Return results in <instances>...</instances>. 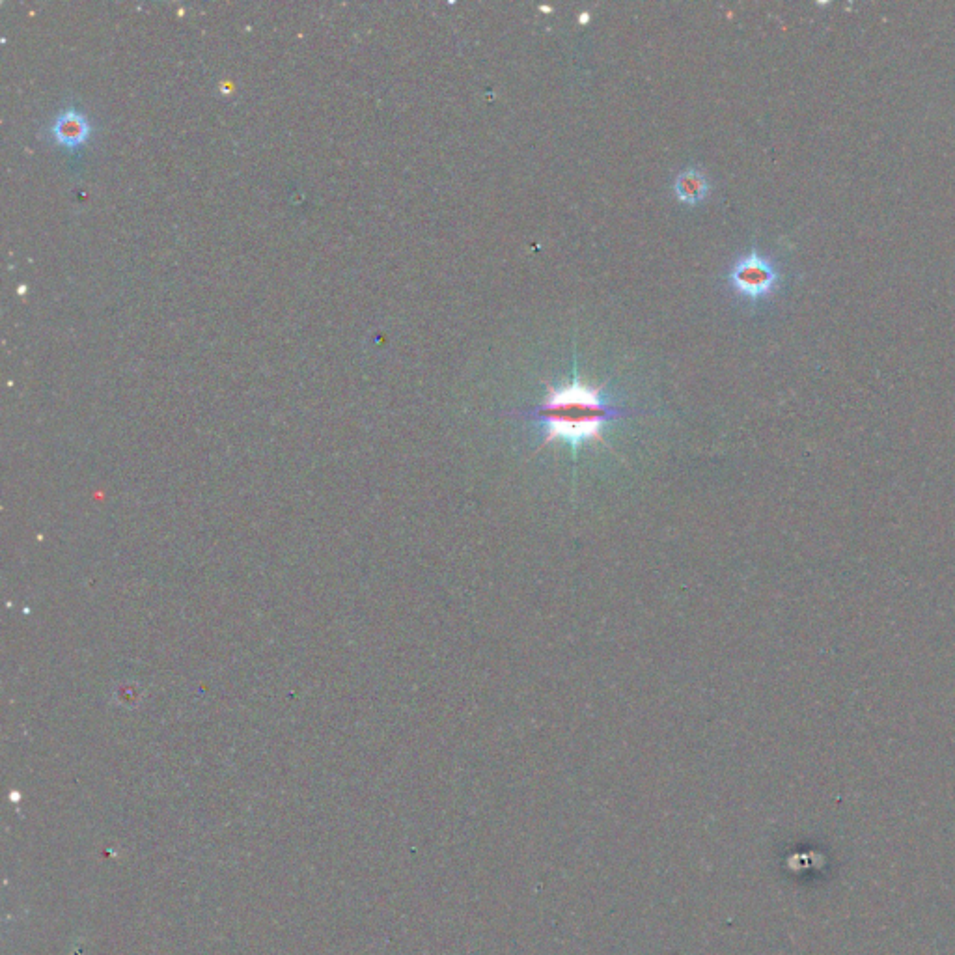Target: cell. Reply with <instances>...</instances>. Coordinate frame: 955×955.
I'll use <instances>...</instances> for the list:
<instances>
[{
	"mask_svg": "<svg viewBox=\"0 0 955 955\" xmlns=\"http://www.w3.org/2000/svg\"><path fill=\"white\" fill-rule=\"evenodd\" d=\"M622 409L607 402L603 388L590 387L579 377L564 387H547V398L530 411L543 430V444H568L575 454L582 444L603 443L605 426L622 416Z\"/></svg>",
	"mask_w": 955,
	"mask_h": 955,
	"instance_id": "6da1fadb",
	"label": "cell"
},
{
	"mask_svg": "<svg viewBox=\"0 0 955 955\" xmlns=\"http://www.w3.org/2000/svg\"><path fill=\"white\" fill-rule=\"evenodd\" d=\"M730 282L739 295L754 301L775 290L778 273L773 263L754 250L735 263L730 273Z\"/></svg>",
	"mask_w": 955,
	"mask_h": 955,
	"instance_id": "7a4b0ae2",
	"label": "cell"
},
{
	"mask_svg": "<svg viewBox=\"0 0 955 955\" xmlns=\"http://www.w3.org/2000/svg\"><path fill=\"white\" fill-rule=\"evenodd\" d=\"M49 133L58 146L66 150H75V148H81L88 140L92 133V125L83 112L77 109H66L56 116Z\"/></svg>",
	"mask_w": 955,
	"mask_h": 955,
	"instance_id": "3957f363",
	"label": "cell"
},
{
	"mask_svg": "<svg viewBox=\"0 0 955 955\" xmlns=\"http://www.w3.org/2000/svg\"><path fill=\"white\" fill-rule=\"evenodd\" d=\"M709 191L707 178L696 168H689L683 174H679L676 180V194L683 204H698L704 200Z\"/></svg>",
	"mask_w": 955,
	"mask_h": 955,
	"instance_id": "277c9868",
	"label": "cell"
}]
</instances>
